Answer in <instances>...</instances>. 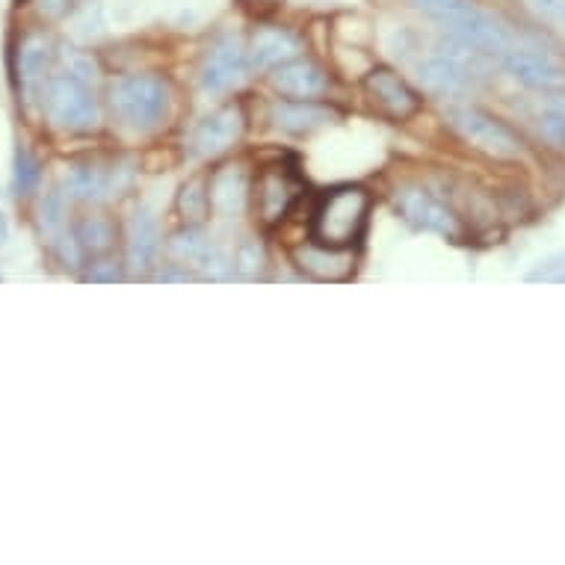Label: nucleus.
<instances>
[{"label":"nucleus","mask_w":565,"mask_h":565,"mask_svg":"<svg viewBox=\"0 0 565 565\" xmlns=\"http://www.w3.org/2000/svg\"><path fill=\"white\" fill-rule=\"evenodd\" d=\"M42 107L47 121L63 134H93L102 125V107L89 81L72 72L47 75L42 86Z\"/></svg>","instance_id":"1"},{"label":"nucleus","mask_w":565,"mask_h":565,"mask_svg":"<svg viewBox=\"0 0 565 565\" xmlns=\"http://www.w3.org/2000/svg\"><path fill=\"white\" fill-rule=\"evenodd\" d=\"M113 119L128 130H151L167 119L169 86L158 75H128L113 81L107 93Z\"/></svg>","instance_id":"2"},{"label":"nucleus","mask_w":565,"mask_h":565,"mask_svg":"<svg viewBox=\"0 0 565 565\" xmlns=\"http://www.w3.org/2000/svg\"><path fill=\"white\" fill-rule=\"evenodd\" d=\"M371 211V195L359 186H341L326 195L317 207L315 223H311V241L334 246V249H350L359 241Z\"/></svg>","instance_id":"3"},{"label":"nucleus","mask_w":565,"mask_h":565,"mask_svg":"<svg viewBox=\"0 0 565 565\" xmlns=\"http://www.w3.org/2000/svg\"><path fill=\"white\" fill-rule=\"evenodd\" d=\"M480 56L459 39L447 36V42H441L433 54L417 63V81L424 84V89L445 98L468 95L480 77Z\"/></svg>","instance_id":"4"},{"label":"nucleus","mask_w":565,"mask_h":565,"mask_svg":"<svg viewBox=\"0 0 565 565\" xmlns=\"http://www.w3.org/2000/svg\"><path fill=\"white\" fill-rule=\"evenodd\" d=\"M447 121L471 149L482 151L489 158L519 160L524 154V142H521L519 134L482 107H471V104L450 107Z\"/></svg>","instance_id":"5"},{"label":"nucleus","mask_w":565,"mask_h":565,"mask_svg":"<svg viewBox=\"0 0 565 565\" xmlns=\"http://www.w3.org/2000/svg\"><path fill=\"white\" fill-rule=\"evenodd\" d=\"M249 75V54L234 36H223L211 45L199 68V84L207 95H225L237 89Z\"/></svg>","instance_id":"6"},{"label":"nucleus","mask_w":565,"mask_h":565,"mask_svg":"<svg viewBox=\"0 0 565 565\" xmlns=\"http://www.w3.org/2000/svg\"><path fill=\"white\" fill-rule=\"evenodd\" d=\"M503 72L515 81V84L539 89V93H554L565 86V68L556 63L554 56L542 54V51H530V47H512L510 54L503 56Z\"/></svg>","instance_id":"7"},{"label":"nucleus","mask_w":565,"mask_h":565,"mask_svg":"<svg viewBox=\"0 0 565 565\" xmlns=\"http://www.w3.org/2000/svg\"><path fill=\"white\" fill-rule=\"evenodd\" d=\"M397 211L408 225H415L420 232L441 234V237H456L459 234V223H456L454 211L438 202L433 193L420 190V186H406L397 195Z\"/></svg>","instance_id":"8"},{"label":"nucleus","mask_w":565,"mask_h":565,"mask_svg":"<svg viewBox=\"0 0 565 565\" xmlns=\"http://www.w3.org/2000/svg\"><path fill=\"white\" fill-rule=\"evenodd\" d=\"M269 86L276 89L281 98H294V102H315L329 89V77L315 60L308 56H294L288 63L276 65L269 72Z\"/></svg>","instance_id":"9"},{"label":"nucleus","mask_w":565,"mask_h":565,"mask_svg":"<svg viewBox=\"0 0 565 565\" xmlns=\"http://www.w3.org/2000/svg\"><path fill=\"white\" fill-rule=\"evenodd\" d=\"M243 128H246V121H243V110L237 104H225L211 116H204L199 121V128L193 130V151L199 158H216V154H223L228 151L243 137Z\"/></svg>","instance_id":"10"},{"label":"nucleus","mask_w":565,"mask_h":565,"mask_svg":"<svg viewBox=\"0 0 565 565\" xmlns=\"http://www.w3.org/2000/svg\"><path fill=\"white\" fill-rule=\"evenodd\" d=\"M364 89L373 104H380L394 119H408L420 110V95L406 84V77H399L394 68H385V65H376L371 75L364 77Z\"/></svg>","instance_id":"11"},{"label":"nucleus","mask_w":565,"mask_h":565,"mask_svg":"<svg viewBox=\"0 0 565 565\" xmlns=\"http://www.w3.org/2000/svg\"><path fill=\"white\" fill-rule=\"evenodd\" d=\"M302 51V42H299L297 33H290L288 28H278V24H264L252 33L249 47V65L252 68H264V72H273L276 65L288 63L294 56H299Z\"/></svg>","instance_id":"12"},{"label":"nucleus","mask_w":565,"mask_h":565,"mask_svg":"<svg viewBox=\"0 0 565 565\" xmlns=\"http://www.w3.org/2000/svg\"><path fill=\"white\" fill-rule=\"evenodd\" d=\"M338 119V113L332 107H323L317 102H294V98H278L269 107V121L273 128L302 137V134H315V130L326 128Z\"/></svg>","instance_id":"13"},{"label":"nucleus","mask_w":565,"mask_h":565,"mask_svg":"<svg viewBox=\"0 0 565 565\" xmlns=\"http://www.w3.org/2000/svg\"><path fill=\"white\" fill-rule=\"evenodd\" d=\"M294 264L317 281H343V278L352 276L355 258H352L350 249H334V246L311 241L294 252Z\"/></svg>","instance_id":"14"},{"label":"nucleus","mask_w":565,"mask_h":565,"mask_svg":"<svg viewBox=\"0 0 565 565\" xmlns=\"http://www.w3.org/2000/svg\"><path fill=\"white\" fill-rule=\"evenodd\" d=\"M160 252V223L149 207H137L128 225V264L130 273L151 269Z\"/></svg>","instance_id":"15"},{"label":"nucleus","mask_w":565,"mask_h":565,"mask_svg":"<svg viewBox=\"0 0 565 565\" xmlns=\"http://www.w3.org/2000/svg\"><path fill=\"white\" fill-rule=\"evenodd\" d=\"M51 63H54L51 39L45 33H39V30H30L28 36L19 42V51H15V72L21 77V89L30 93L36 86H45Z\"/></svg>","instance_id":"16"},{"label":"nucleus","mask_w":565,"mask_h":565,"mask_svg":"<svg viewBox=\"0 0 565 565\" xmlns=\"http://www.w3.org/2000/svg\"><path fill=\"white\" fill-rule=\"evenodd\" d=\"M207 193H211V211L216 216H223V220L241 216L246 199H249V181H246L243 167L216 169L207 181Z\"/></svg>","instance_id":"17"},{"label":"nucleus","mask_w":565,"mask_h":565,"mask_svg":"<svg viewBox=\"0 0 565 565\" xmlns=\"http://www.w3.org/2000/svg\"><path fill=\"white\" fill-rule=\"evenodd\" d=\"M119 169H102L95 163H77L65 172V190L72 199H81V202H98L104 195H110L113 190H119V178H116Z\"/></svg>","instance_id":"18"},{"label":"nucleus","mask_w":565,"mask_h":565,"mask_svg":"<svg viewBox=\"0 0 565 565\" xmlns=\"http://www.w3.org/2000/svg\"><path fill=\"white\" fill-rule=\"evenodd\" d=\"M294 202V184L281 169H267L258 181V207L264 223H278Z\"/></svg>","instance_id":"19"},{"label":"nucleus","mask_w":565,"mask_h":565,"mask_svg":"<svg viewBox=\"0 0 565 565\" xmlns=\"http://www.w3.org/2000/svg\"><path fill=\"white\" fill-rule=\"evenodd\" d=\"M72 234H75L81 252L93 255V258L107 255L113 249V243H116V225L107 216H84V220H77Z\"/></svg>","instance_id":"20"},{"label":"nucleus","mask_w":565,"mask_h":565,"mask_svg":"<svg viewBox=\"0 0 565 565\" xmlns=\"http://www.w3.org/2000/svg\"><path fill=\"white\" fill-rule=\"evenodd\" d=\"M216 249V243L207 237V234L199 228V225H186L184 232H178L172 241H169V252H172V258L181 260V264H190V267H202L207 255Z\"/></svg>","instance_id":"21"},{"label":"nucleus","mask_w":565,"mask_h":565,"mask_svg":"<svg viewBox=\"0 0 565 565\" xmlns=\"http://www.w3.org/2000/svg\"><path fill=\"white\" fill-rule=\"evenodd\" d=\"M178 216L184 220L186 225H202L211 214V193H207V181L204 178H190L181 190H178L175 199Z\"/></svg>","instance_id":"22"},{"label":"nucleus","mask_w":565,"mask_h":565,"mask_svg":"<svg viewBox=\"0 0 565 565\" xmlns=\"http://www.w3.org/2000/svg\"><path fill=\"white\" fill-rule=\"evenodd\" d=\"M424 19H429L433 24L445 30L450 21H456L465 10H471L477 0H408Z\"/></svg>","instance_id":"23"},{"label":"nucleus","mask_w":565,"mask_h":565,"mask_svg":"<svg viewBox=\"0 0 565 565\" xmlns=\"http://www.w3.org/2000/svg\"><path fill=\"white\" fill-rule=\"evenodd\" d=\"M264 264H267V255H264V246L258 241H243L237 249H234L232 269L234 276L241 278H258L264 273Z\"/></svg>","instance_id":"24"},{"label":"nucleus","mask_w":565,"mask_h":565,"mask_svg":"<svg viewBox=\"0 0 565 565\" xmlns=\"http://www.w3.org/2000/svg\"><path fill=\"white\" fill-rule=\"evenodd\" d=\"M539 137L545 139L551 149H565V110L563 107H545L536 116Z\"/></svg>","instance_id":"25"},{"label":"nucleus","mask_w":565,"mask_h":565,"mask_svg":"<svg viewBox=\"0 0 565 565\" xmlns=\"http://www.w3.org/2000/svg\"><path fill=\"white\" fill-rule=\"evenodd\" d=\"M39 175H42V169H39V160L30 154L28 149L15 151V193L19 195H30L36 190Z\"/></svg>","instance_id":"26"},{"label":"nucleus","mask_w":565,"mask_h":565,"mask_svg":"<svg viewBox=\"0 0 565 565\" xmlns=\"http://www.w3.org/2000/svg\"><path fill=\"white\" fill-rule=\"evenodd\" d=\"M42 228H45L51 237H60L65 228V199L60 190H51L47 199L42 202Z\"/></svg>","instance_id":"27"},{"label":"nucleus","mask_w":565,"mask_h":565,"mask_svg":"<svg viewBox=\"0 0 565 565\" xmlns=\"http://www.w3.org/2000/svg\"><path fill=\"white\" fill-rule=\"evenodd\" d=\"M60 60H63L65 72H72L75 77H84V81H89V84H93L95 75H98V63H95L93 54H86V51L65 47L63 54H60Z\"/></svg>","instance_id":"28"},{"label":"nucleus","mask_w":565,"mask_h":565,"mask_svg":"<svg viewBox=\"0 0 565 565\" xmlns=\"http://www.w3.org/2000/svg\"><path fill=\"white\" fill-rule=\"evenodd\" d=\"M527 281H565V252L542 260V264L530 273Z\"/></svg>","instance_id":"29"},{"label":"nucleus","mask_w":565,"mask_h":565,"mask_svg":"<svg viewBox=\"0 0 565 565\" xmlns=\"http://www.w3.org/2000/svg\"><path fill=\"white\" fill-rule=\"evenodd\" d=\"M547 24H565V0H524Z\"/></svg>","instance_id":"30"},{"label":"nucleus","mask_w":565,"mask_h":565,"mask_svg":"<svg viewBox=\"0 0 565 565\" xmlns=\"http://www.w3.org/2000/svg\"><path fill=\"white\" fill-rule=\"evenodd\" d=\"M86 281H119L121 267L116 260H93V267L86 269Z\"/></svg>","instance_id":"31"},{"label":"nucleus","mask_w":565,"mask_h":565,"mask_svg":"<svg viewBox=\"0 0 565 565\" xmlns=\"http://www.w3.org/2000/svg\"><path fill=\"white\" fill-rule=\"evenodd\" d=\"M36 3L45 19H63L65 12L72 10V0H36Z\"/></svg>","instance_id":"32"},{"label":"nucleus","mask_w":565,"mask_h":565,"mask_svg":"<svg viewBox=\"0 0 565 565\" xmlns=\"http://www.w3.org/2000/svg\"><path fill=\"white\" fill-rule=\"evenodd\" d=\"M193 278L195 276L190 269H181V273H178V269H163L158 276V281H193Z\"/></svg>","instance_id":"33"},{"label":"nucleus","mask_w":565,"mask_h":565,"mask_svg":"<svg viewBox=\"0 0 565 565\" xmlns=\"http://www.w3.org/2000/svg\"><path fill=\"white\" fill-rule=\"evenodd\" d=\"M7 237H10V223H7V216L0 214V246L7 243Z\"/></svg>","instance_id":"34"}]
</instances>
